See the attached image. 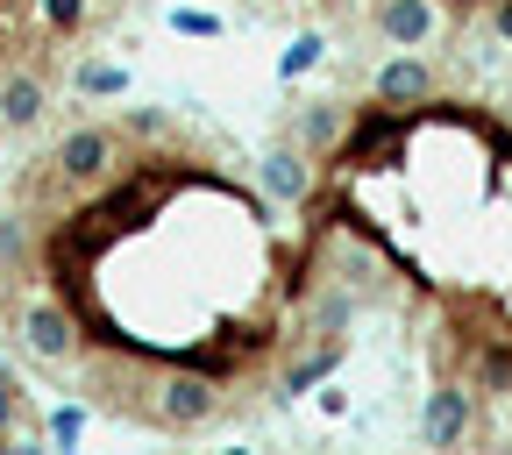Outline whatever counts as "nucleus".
<instances>
[{"instance_id": "f257e3e1", "label": "nucleus", "mask_w": 512, "mask_h": 455, "mask_svg": "<svg viewBox=\"0 0 512 455\" xmlns=\"http://www.w3.org/2000/svg\"><path fill=\"white\" fill-rule=\"evenodd\" d=\"M477 434V406H470V392L456 377H441L434 392H427V420H420V441L427 448H456V441H470Z\"/></svg>"}, {"instance_id": "f03ea898", "label": "nucleus", "mask_w": 512, "mask_h": 455, "mask_svg": "<svg viewBox=\"0 0 512 455\" xmlns=\"http://www.w3.org/2000/svg\"><path fill=\"white\" fill-rule=\"evenodd\" d=\"M377 29H384V43L420 50L441 36V15H434V0H377Z\"/></svg>"}, {"instance_id": "7ed1b4c3", "label": "nucleus", "mask_w": 512, "mask_h": 455, "mask_svg": "<svg viewBox=\"0 0 512 455\" xmlns=\"http://www.w3.org/2000/svg\"><path fill=\"white\" fill-rule=\"evenodd\" d=\"M8 441H43V406L22 392V377L8 370V363H0V448H8Z\"/></svg>"}, {"instance_id": "20e7f679", "label": "nucleus", "mask_w": 512, "mask_h": 455, "mask_svg": "<svg viewBox=\"0 0 512 455\" xmlns=\"http://www.w3.org/2000/svg\"><path fill=\"white\" fill-rule=\"evenodd\" d=\"M43 107H50L43 72L15 64V72H8V86H0V128H36V121H43Z\"/></svg>"}, {"instance_id": "39448f33", "label": "nucleus", "mask_w": 512, "mask_h": 455, "mask_svg": "<svg viewBox=\"0 0 512 455\" xmlns=\"http://www.w3.org/2000/svg\"><path fill=\"white\" fill-rule=\"evenodd\" d=\"M264 192L271 200H313V171H306L299 143H271L264 150Z\"/></svg>"}, {"instance_id": "423d86ee", "label": "nucleus", "mask_w": 512, "mask_h": 455, "mask_svg": "<svg viewBox=\"0 0 512 455\" xmlns=\"http://www.w3.org/2000/svg\"><path fill=\"white\" fill-rule=\"evenodd\" d=\"M427 93H434V72H427L420 57H392V64L377 72V100H392V107H406V100H427Z\"/></svg>"}, {"instance_id": "0eeeda50", "label": "nucleus", "mask_w": 512, "mask_h": 455, "mask_svg": "<svg viewBox=\"0 0 512 455\" xmlns=\"http://www.w3.org/2000/svg\"><path fill=\"white\" fill-rule=\"evenodd\" d=\"M121 86H128V72H121V64H107V57H86L79 72H72V93H79V100H107V93H121Z\"/></svg>"}, {"instance_id": "6e6552de", "label": "nucleus", "mask_w": 512, "mask_h": 455, "mask_svg": "<svg viewBox=\"0 0 512 455\" xmlns=\"http://www.w3.org/2000/svg\"><path fill=\"white\" fill-rule=\"evenodd\" d=\"M320 64H328V36H292L285 57H278V79H306Z\"/></svg>"}, {"instance_id": "1a4fd4ad", "label": "nucleus", "mask_w": 512, "mask_h": 455, "mask_svg": "<svg viewBox=\"0 0 512 455\" xmlns=\"http://www.w3.org/2000/svg\"><path fill=\"white\" fill-rule=\"evenodd\" d=\"M43 29L50 36H79L86 29V0H43Z\"/></svg>"}, {"instance_id": "9d476101", "label": "nucleus", "mask_w": 512, "mask_h": 455, "mask_svg": "<svg viewBox=\"0 0 512 455\" xmlns=\"http://www.w3.org/2000/svg\"><path fill=\"white\" fill-rule=\"evenodd\" d=\"M171 29H178V36H228V22L207 15V8H171Z\"/></svg>"}, {"instance_id": "9b49d317", "label": "nucleus", "mask_w": 512, "mask_h": 455, "mask_svg": "<svg viewBox=\"0 0 512 455\" xmlns=\"http://www.w3.org/2000/svg\"><path fill=\"white\" fill-rule=\"evenodd\" d=\"M292 8H306V0H292Z\"/></svg>"}]
</instances>
